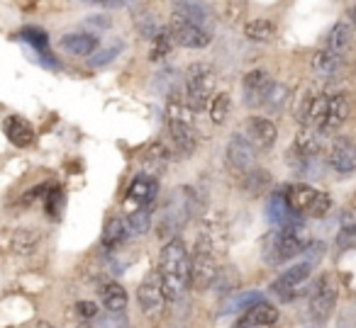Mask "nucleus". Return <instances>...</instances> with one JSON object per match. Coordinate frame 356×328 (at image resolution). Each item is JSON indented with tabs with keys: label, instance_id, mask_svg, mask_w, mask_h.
Returning a JSON list of instances; mask_svg holds the SVG:
<instances>
[{
	"label": "nucleus",
	"instance_id": "24",
	"mask_svg": "<svg viewBox=\"0 0 356 328\" xmlns=\"http://www.w3.org/2000/svg\"><path fill=\"white\" fill-rule=\"evenodd\" d=\"M3 127H6V134H8V139H10V144H15V146L25 148L35 141V127H32L27 119L6 117V124H3Z\"/></svg>",
	"mask_w": 356,
	"mask_h": 328
},
{
	"label": "nucleus",
	"instance_id": "20",
	"mask_svg": "<svg viewBox=\"0 0 356 328\" xmlns=\"http://www.w3.org/2000/svg\"><path fill=\"white\" fill-rule=\"evenodd\" d=\"M317 195H320V190H315L312 185H305V182H298V185H291L286 190L288 205L298 216H310Z\"/></svg>",
	"mask_w": 356,
	"mask_h": 328
},
{
	"label": "nucleus",
	"instance_id": "9",
	"mask_svg": "<svg viewBox=\"0 0 356 328\" xmlns=\"http://www.w3.org/2000/svg\"><path fill=\"white\" fill-rule=\"evenodd\" d=\"M273 83H276V80L268 76V71H264V69L249 71V74L244 76V80H242L244 103H247L249 107H261V105L266 103L268 93H271Z\"/></svg>",
	"mask_w": 356,
	"mask_h": 328
},
{
	"label": "nucleus",
	"instance_id": "5",
	"mask_svg": "<svg viewBox=\"0 0 356 328\" xmlns=\"http://www.w3.org/2000/svg\"><path fill=\"white\" fill-rule=\"evenodd\" d=\"M215 71L208 64H193L186 74V95H188V105L198 112V110L210 107L215 98Z\"/></svg>",
	"mask_w": 356,
	"mask_h": 328
},
{
	"label": "nucleus",
	"instance_id": "28",
	"mask_svg": "<svg viewBox=\"0 0 356 328\" xmlns=\"http://www.w3.org/2000/svg\"><path fill=\"white\" fill-rule=\"evenodd\" d=\"M61 49L71 56H90L98 49V37L93 35H66L61 40Z\"/></svg>",
	"mask_w": 356,
	"mask_h": 328
},
{
	"label": "nucleus",
	"instance_id": "2",
	"mask_svg": "<svg viewBox=\"0 0 356 328\" xmlns=\"http://www.w3.org/2000/svg\"><path fill=\"white\" fill-rule=\"evenodd\" d=\"M195 212V192L191 187H178V190L171 192L166 202H163L161 216L156 221V234L168 236L176 234V229L186 224L191 219V214Z\"/></svg>",
	"mask_w": 356,
	"mask_h": 328
},
{
	"label": "nucleus",
	"instance_id": "14",
	"mask_svg": "<svg viewBox=\"0 0 356 328\" xmlns=\"http://www.w3.org/2000/svg\"><path fill=\"white\" fill-rule=\"evenodd\" d=\"M327 105H330V95L307 93L305 98H302L300 107H298V122H300L302 127L317 129L322 124V119H325Z\"/></svg>",
	"mask_w": 356,
	"mask_h": 328
},
{
	"label": "nucleus",
	"instance_id": "29",
	"mask_svg": "<svg viewBox=\"0 0 356 328\" xmlns=\"http://www.w3.org/2000/svg\"><path fill=\"white\" fill-rule=\"evenodd\" d=\"M271 185H273L271 175H268V171H264V168H254V171H249L247 175L242 178V190L252 197L271 192Z\"/></svg>",
	"mask_w": 356,
	"mask_h": 328
},
{
	"label": "nucleus",
	"instance_id": "15",
	"mask_svg": "<svg viewBox=\"0 0 356 328\" xmlns=\"http://www.w3.org/2000/svg\"><path fill=\"white\" fill-rule=\"evenodd\" d=\"M244 134H247L249 141L257 148H261V151H268L278 139L276 124L266 117H249L247 122H244Z\"/></svg>",
	"mask_w": 356,
	"mask_h": 328
},
{
	"label": "nucleus",
	"instance_id": "10",
	"mask_svg": "<svg viewBox=\"0 0 356 328\" xmlns=\"http://www.w3.org/2000/svg\"><path fill=\"white\" fill-rule=\"evenodd\" d=\"M40 241H42L40 231L20 226V229H8L6 234H3V248L15 255H30L37 250Z\"/></svg>",
	"mask_w": 356,
	"mask_h": 328
},
{
	"label": "nucleus",
	"instance_id": "7",
	"mask_svg": "<svg viewBox=\"0 0 356 328\" xmlns=\"http://www.w3.org/2000/svg\"><path fill=\"white\" fill-rule=\"evenodd\" d=\"M312 275V265L310 263H298L293 268L283 270L276 279L271 282V292L276 297H281L283 302H291V299L300 297L305 292V284L310 282Z\"/></svg>",
	"mask_w": 356,
	"mask_h": 328
},
{
	"label": "nucleus",
	"instance_id": "3",
	"mask_svg": "<svg viewBox=\"0 0 356 328\" xmlns=\"http://www.w3.org/2000/svg\"><path fill=\"white\" fill-rule=\"evenodd\" d=\"M337 304V284L332 275H320L312 282L310 297H307V313L305 321L307 328H325L332 316V309Z\"/></svg>",
	"mask_w": 356,
	"mask_h": 328
},
{
	"label": "nucleus",
	"instance_id": "36",
	"mask_svg": "<svg viewBox=\"0 0 356 328\" xmlns=\"http://www.w3.org/2000/svg\"><path fill=\"white\" fill-rule=\"evenodd\" d=\"M288 100H291V90H288V85L273 83V88H271V93H268L264 107H266L268 112H281V110L288 105Z\"/></svg>",
	"mask_w": 356,
	"mask_h": 328
},
{
	"label": "nucleus",
	"instance_id": "38",
	"mask_svg": "<svg viewBox=\"0 0 356 328\" xmlns=\"http://www.w3.org/2000/svg\"><path fill=\"white\" fill-rule=\"evenodd\" d=\"M195 119V110L191 105L178 103V100H171L168 103V122H186V124H193Z\"/></svg>",
	"mask_w": 356,
	"mask_h": 328
},
{
	"label": "nucleus",
	"instance_id": "13",
	"mask_svg": "<svg viewBox=\"0 0 356 328\" xmlns=\"http://www.w3.org/2000/svg\"><path fill=\"white\" fill-rule=\"evenodd\" d=\"M137 299H139V307L144 309V313L161 311L166 292H163V284H161L159 273H152L149 277H144V282L139 284V289H137Z\"/></svg>",
	"mask_w": 356,
	"mask_h": 328
},
{
	"label": "nucleus",
	"instance_id": "18",
	"mask_svg": "<svg viewBox=\"0 0 356 328\" xmlns=\"http://www.w3.org/2000/svg\"><path fill=\"white\" fill-rule=\"evenodd\" d=\"M276 321H278V309L266 302H259L237 318V328H268Z\"/></svg>",
	"mask_w": 356,
	"mask_h": 328
},
{
	"label": "nucleus",
	"instance_id": "6",
	"mask_svg": "<svg viewBox=\"0 0 356 328\" xmlns=\"http://www.w3.org/2000/svg\"><path fill=\"white\" fill-rule=\"evenodd\" d=\"M220 273L222 270L218 268V260H215V250L208 248V245L198 243L191 255V284L200 292L210 289L215 282H218Z\"/></svg>",
	"mask_w": 356,
	"mask_h": 328
},
{
	"label": "nucleus",
	"instance_id": "30",
	"mask_svg": "<svg viewBox=\"0 0 356 328\" xmlns=\"http://www.w3.org/2000/svg\"><path fill=\"white\" fill-rule=\"evenodd\" d=\"M129 236V229H127V221L120 219V216H113V219H108V224H105V231H103V245L105 248H118L120 243H122L124 239Z\"/></svg>",
	"mask_w": 356,
	"mask_h": 328
},
{
	"label": "nucleus",
	"instance_id": "39",
	"mask_svg": "<svg viewBox=\"0 0 356 328\" xmlns=\"http://www.w3.org/2000/svg\"><path fill=\"white\" fill-rule=\"evenodd\" d=\"M20 40L22 42H30L35 49H42V54L47 56V32L44 30H37V27H25V30L20 32Z\"/></svg>",
	"mask_w": 356,
	"mask_h": 328
},
{
	"label": "nucleus",
	"instance_id": "34",
	"mask_svg": "<svg viewBox=\"0 0 356 328\" xmlns=\"http://www.w3.org/2000/svg\"><path fill=\"white\" fill-rule=\"evenodd\" d=\"M168 166V151L159 144V146H154L152 151L147 153V175L156 178L161 175L163 171H166Z\"/></svg>",
	"mask_w": 356,
	"mask_h": 328
},
{
	"label": "nucleus",
	"instance_id": "8",
	"mask_svg": "<svg viewBox=\"0 0 356 328\" xmlns=\"http://www.w3.org/2000/svg\"><path fill=\"white\" fill-rule=\"evenodd\" d=\"M227 168L232 173H239V175H247L249 171L257 168V146L249 141L247 134H234L227 144Z\"/></svg>",
	"mask_w": 356,
	"mask_h": 328
},
{
	"label": "nucleus",
	"instance_id": "31",
	"mask_svg": "<svg viewBox=\"0 0 356 328\" xmlns=\"http://www.w3.org/2000/svg\"><path fill=\"white\" fill-rule=\"evenodd\" d=\"M351 27L346 22H339V25L332 27V32L327 35V49L337 51V54H344L351 46Z\"/></svg>",
	"mask_w": 356,
	"mask_h": 328
},
{
	"label": "nucleus",
	"instance_id": "46",
	"mask_svg": "<svg viewBox=\"0 0 356 328\" xmlns=\"http://www.w3.org/2000/svg\"><path fill=\"white\" fill-rule=\"evenodd\" d=\"M93 3H98V6H105V8H122V6H127L129 0H93Z\"/></svg>",
	"mask_w": 356,
	"mask_h": 328
},
{
	"label": "nucleus",
	"instance_id": "19",
	"mask_svg": "<svg viewBox=\"0 0 356 328\" xmlns=\"http://www.w3.org/2000/svg\"><path fill=\"white\" fill-rule=\"evenodd\" d=\"M156 178L152 175H137L129 185V192H127V205L134 207V209H142V207H149L156 197ZM132 209V212H134Z\"/></svg>",
	"mask_w": 356,
	"mask_h": 328
},
{
	"label": "nucleus",
	"instance_id": "41",
	"mask_svg": "<svg viewBox=\"0 0 356 328\" xmlns=\"http://www.w3.org/2000/svg\"><path fill=\"white\" fill-rule=\"evenodd\" d=\"M330 209H332V200H330V195H327V192H322V190H320V195H317L315 205H312L310 216H312V219H322V216H327V214H330Z\"/></svg>",
	"mask_w": 356,
	"mask_h": 328
},
{
	"label": "nucleus",
	"instance_id": "43",
	"mask_svg": "<svg viewBox=\"0 0 356 328\" xmlns=\"http://www.w3.org/2000/svg\"><path fill=\"white\" fill-rule=\"evenodd\" d=\"M76 313H79V316H83V318L98 316V304H93V302H79V304H76Z\"/></svg>",
	"mask_w": 356,
	"mask_h": 328
},
{
	"label": "nucleus",
	"instance_id": "11",
	"mask_svg": "<svg viewBox=\"0 0 356 328\" xmlns=\"http://www.w3.org/2000/svg\"><path fill=\"white\" fill-rule=\"evenodd\" d=\"M351 114V100L346 93H337V95H330V105H327V112H325V119L322 124L317 127L320 134H332L341 127V124L349 119Z\"/></svg>",
	"mask_w": 356,
	"mask_h": 328
},
{
	"label": "nucleus",
	"instance_id": "12",
	"mask_svg": "<svg viewBox=\"0 0 356 328\" xmlns=\"http://www.w3.org/2000/svg\"><path fill=\"white\" fill-rule=\"evenodd\" d=\"M171 35H173V42L178 46H186V49H203V46L210 44V35L198 25H191L186 20H178L173 17L171 22Z\"/></svg>",
	"mask_w": 356,
	"mask_h": 328
},
{
	"label": "nucleus",
	"instance_id": "37",
	"mask_svg": "<svg viewBox=\"0 0 356 328\" xmlns=\"http://www.w3.org/2000/svg\"><path fill=\"white\" fill-rule=\"evenodd\" d=\"M229 107H232V100L227 93H218L210 103V122L213 124H225L227 122Z\"/></svg>",
	"mask_w": 356,
	"mask_h": 328
},
{
	"label": "nucleus",
	"instance_id": "21",
	"mask_svg": "<svg viewBox=\"0 0 356 328\" xmlns=\"http://www.w3.org/2000/svg\"><path fill=\"white\" fill-rule=\"evenodd\" d=\"M268 219L273 221L276 226H293L298 224V214L291 209L288 205L286 190H273L271 197H268Z\"/></svg>",
	"mask_w": 356,
	"mask_h": 328
},
{
	"label": "nucleus",
	"instance_id": "22",
	"mask_svg": "<svg viewBox=\"0 0 356 328\" xmlns=\"http://www.w3.org/2000/svg\"><path fill=\"white\" fill-rule=\"evenodd\" d=\"M310 69H312V74L322 80L334 78L341 69V54H337V51H332V49H320L315 56H312Z\"/></svg>",
	"mask_w": 356,
	"mask_h": 328
},
{
	"label": "nucleus",
	"instance_id": "23",
	"mask_svg": "<svg viewBox=\"0 0 356 328\" xmlns=\"http://www.w3.org/2000/svg\"><path fill=\"white\" fill-rule=\"evenodd\" d=\"M168 134H171V141L176 144L178 151L191 153L198 146V132H195L193 124L186 122H168Z\"/></svg>",
	"mask_w": 356,
	"mask_h": 328
},
{
	"label": "nucleus",
	"instance_id": "32",
	"mask_svg": "<svg viewBox=\"0 0 356 328\" xmlns=\"http://www.w3.org/2000/svg\"><path fill=\"white\" fill-rule=\"evenodd\" d=\"M244 35L249 42H271L276 35V25L271 20H252L244 25Z\"/></svg>",
	"mask_w": 356,
	"mask_h": 328
},
{
	"label": "nucleus",
	"instance_id": "44",
	"mask_svg": "<svg viewBox=\"0 0 356 328\" xmlns=\"http://www.w3.org/2000/svg\"><path fill=\"white\" fill-rule=\"evenodd\" d=\"M118 51H120V46H110L108 51H103V54L95 56V59H93V66H105L108 61H113V56L118 54Z\"/></svg>",
	"mask_w": 356,
	"mask_h": 328
},
{
	"label": "nucleus",
	"instance_id": "26",
	"mask_svg": "<svg viewBox=\"0 0 356 328\" xmlns=\"http://www.w3.org/2000/svg\"><path fill=\"white\" fill-rule=\"evenodd\" d=\"M293 148L300 151L302 156H310V158L320 156L322 153V134L312 127H302L300 132H298L296 141H293Z\"/></svg>",
	"mask_w": 356,
	"mask_h": 328
},
{
	"label": "nucleus",
	"instance_id": "47",
	"mask_svg": "<svg viewBox=\"0 0 356 328\" xmlns=\"http://www.w3.org/2000/svg\"><path fill=\"white\" fill-rule=\"evenodd\" d=\"M351 20L356 22V6H354V10H351Z\"/></svg>",
	"mask_w": 356,
	"mask_h": 328
},
{
	"label": "nucleus",
	"instance_id": "16",
	"mask_svg": "<svg viewBox=\"0 0 356 328\" xmlns=\"http://www.w3.org/2000/svg\"><path fill=\"white\" fill-rule=\"evenodd\" d=\"M330 166L334 168L337 173H341V175L356 173V146L351 139H346V137L334 139V144H332V148H330Z\"/></svg>",
	"mask_w": 356,
	"mask_h": 328
},
{
	"label": "nucleus",
	"instance_id": "45",
	"mask_svg": "<svg viewBox=\"0 0 356 328\" xmlns=\"http://www.w3.org/2000/svg\"><path fill=\"white\" fill-rule=\"evenodd\" d=\"M56 205L61 207V190L49 192V202H47V212H49L51 216H56V214H59V212H56Z\"/></svg>",
	"mask_w": 356,
	"mask_h": 328
},
{
	"label": "nucleus",
	"instance_id": "35",
	"mask_svg": "<svg viewBox=\"0 0 356 328\" xmlns=\"http://www.w3.org/2000/svg\"><path fill=\"white\" fill-rule=\"evenodd\" d=\"M149 224H152V212H149L147 207L129 212V216H127V229H129V234H132V236L147 234V231H149Z\"/></svg>",
	"mask_w": 356,
	"mask_h": 328
},
{
	"label": "nucleus",
	"instance_id": "27",
	"mask_svg": "<svg viewBox=\"0 0 356 328\" xmlns=\"http://www.w3.org/2000/svg\"><path fill=\"white\" fill-rule=\"evenodd\" d=\"M173 17L191 22V25L203 27L208 12H205V8L200 6L198 0H176V3H173Z\"/></svg>",
	"mask_w": 356,
	"mask_h": 328
},
{
	"label": "nucleus",
	"instance_id": "25",
	"mask_svg": "<svg viewBox=\"0 0 356 328\" xmlns=\"http://www.w3.org/2000/svg\"><path fill=\"white\" fill-rule=\"evenodd\" d=\"M100 302H103V307L108 309L110 313H122L129 302L127 289L120 282H105L103 287H100Z\"/></svg>",
	"mask_w": 356,
	"mask_h": 328
},
{
	"label": "nucleus",
	"instance_id": "48",
	"mask_svg": "<svg viewBox=\"0 0 356 328\" xmlns=\"http://www.w3.org/2000/svg\"><path fill=\"white\" fill-rule=\"evenodd\" d=\"M81 328H88V326H81Z\"/></svg>",
	"mask_w": 356,
	"mask_h": 328
},
{
	"label": "nucleus",
	"instance_id": "33",
	"mask_svg": "<svg viewBox=\"0 0 356 328\" xmlns=\"http://www.w3.org/2000/svg\"><path fill=\"white\" fill-rule=\"evenodd\" d=\"M173 44H176V42H173L171 30H159L156 35H154L152 51H149V59H152V61L166 59V56L171 54V46H173Z\"/></svg>",
	"mask_w": 356,
	"mask_h": 328
},
{
	"label": "nucleus",
	"instance_id": "1",
	"mask_svg": "<svg viewBox=\"0 0 356 328\" xmlns=\"http://www.w3.org/2000/svg\"><path fill=\"white\" fill-rule=\"evenodd\" d=\"M159 277H161L166 299L176 302L191 284V253L181 239H171L159 255Z\"/></svg>",
	"mask_w": 356,
	"mask_h": 328
},
{
	"label": "nucleus",
	"instance_id": "17",
	"mask_svg": "<svg viewBox=\"0 0 356 328\" xmlns=\"http://www.w3.org/2000/svg\"><path fill=\"white\" fill-rule=\"evenodd\" d=\"M198 243L208 245L218 253L227 243V224H225L222 214H210L200 221V241Z\"/></svg>",
	"mask_w": 356,
	"mask_h": 328
},
{
	"label": "nucleus",
	"instance_id": "40",
	"mask_svg": "<svg viewBox=\"0 0 356 328\" xmlns=\"http://www.w3.org/2000/svg\"><path fill=\"white\" fill-rule=\"evenodd\" d=\"M259 302H264L261 299V294H257V292H247V294H237V297H232L229 299V304H227V311H232V309H252L254 304H259Z\"/></svg>",
	"mask_w": 356,
	"mask_h": 328
},
{
	"label": "nucleus",
	"instance_id": "42",
	"mask_svg": "<svg viewBox=\"0 0 356 328\" xmlns=\"http://www.w3.org/2000/svg\"><path fill=\"white\" fill-rule=\"evenodd\" d=\"M95 328H127V323L120 318V313H108V316L98 318V326Z\"/></svg>",
	"mask_w": 356,
	"mask_h": 328
},
{
	"label": "nucleus",
	"instance_id": "4",
	"mask_svg": "<svg viewBox=\"0 0 356 328\" xmlns=\"http://www.w3.org/2000/svg\"><path fill=\"white\" fill-rule=\"evenodd\" d=\"M307 248V234L300 224L283 226L271 236L266 248V263L268 265H281L293 260L296 255H300Z\"/></svg>",
	"mask_w": 356,
	"mask_h": 328
}]
</instances>
